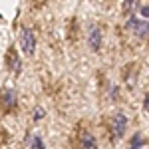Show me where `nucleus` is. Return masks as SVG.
I'll list each match as a JSON object with an SVG mask.
<instances>
[{
    "instance_id": "obj_10",
    "label": "nucleus",
    "mask_w": 149,
    "mask_h": 149,
    "mask_svg": "<svg viewBox=\"0 0 149 149\" xmlns=\"http://www.w3.org/2000/svg\"><path fill=\"white\" fill-rule=\"evenodd\" d=\"M143 109H145V111L149 113V93L145 95V100H143Z\"/></svg>"
},
{
    "instance_id": "obj_4",
    "label": "nucleus",
    "mask_w": 149,
    "mask_h": 149,
    "mask_svg": "<svg viewBox=\"0 0 149 149\" xmlns=\"http://www.w3.org/2000/svg\"><path fill=\"white\" fill-rule=\"evenodd\" d=\"M76 145H78V149H97V139L90 129H80Z\"/></svg>"
},
{
    "instance_id": "obj_8",
    "label": "nucleus",
    "mask_w": 149,
    "mask_h": 149,
    "mask_svg": "<svg viewBox=\"0 0 149 149\" xmlns=\"http://www.w3.org/2000/svg\"><path fill=\"white\" fill-rule=\"evenodd\" d=\"M129 149H145V141H143V135H141V133H135V135L131 137Z\"/></svg>"
},
{
    "instance_id": "obj_2",
    "label": "nucleus",
    "mask_w": 149,
    "mask_h": 149,
    "mask_svg": "<svg viewBox=\"0 0 149 149\" xmlns=\"http://www.w3.org/2000/svg\"><path fill=\"white\" fill-rule=\"evenodd\" d=\"M125 28L129 30V34H133L135 38H141V40L149 36V22L139 16H129L125 22Z\"/></svg>"
},
{
    "instance_id": "obj_1",
    "label": "nucleus",
    "mask_w": 149,
    "mask_h": 149,
    "mask_svg": "<svg viewBox=\"0 0 149 149\" xmlns=\"http://www.w3.org/2000/svg\"><path fill=\"white\" fill-rule=\"evenodd\" d=\"M107 127H109V133L113 139H121L127 131V117L123 111H115L109 115L107 119Z\"/></svg>"
},
{
    "instance_id": "obj_12",
    "label": "nucleus",
    "mask_w": 149,
    "mask_h": 149,
    "mask_svg": "<svg viewBox=\"0 0 149 149\" xmlns=\"http://www.w3.org/2000/svg\"><path fill=\"white\" fill-rule=\"evenodd\" d=\"M133 6H135V4H133V2H131V0H129V2H125V4H123V10H131V8H133Z\"/></svg>"
},
{
    "instance_id": "obj_6",
    "label": "nucleus",
    "mask_w": 149,
    "mask_h": 149,
    "mask_svg": "<svg viewBox=\"0 0 149 149\" xmlns=\"http://www.w3.org/2000/svg\"><path fill=\"white\" fill-rule=\"evenodd\" d=\"M6 62H8V70H12L14 74H20V70H22V64H20V58H18L16 50H14L12 46H10V50H8Z\"/></svg>"
},
{
    "instance_id": "obj_5",
    "label": "nucleus",
    "mask_w": 149,
    "mask_h": 149,
    "mask_svg": "<svg viewBox=\"0 0 149 149\" xmlns=\"http://www.w3.org/2000/svg\"><path fill=\"white\" fill-rule=\"evenodd\" d=\"M102 40H103L102 28L97 24H92L90 30H88V44H90V48H92L93 52H100L102 50Z\"/></svg>"
},
{
    "instance_id": "obj_9",
    "label": "nucleus",
    "mask_w": 149,
    "mask_h": 149,
    "mask_svg": "<svg viewBox=\"0 0 149 149\" xmlns=\"http://www.w3.org/2000/svg\"><path fill=\"white\" fill-rule=\"evenodd\" d=\"M44 115H46L44 107H36V109H34V121H40V119H42Z\"/></svg>"
},
{
    "instance_id": "obj_11",
    "label": "nucleus",
    "mask_w": 149,
    "mask_h": 149,
    "mask_svg": "<svg viewBox=\"0 0 149 149\" xmlns=\"http://www.w3.org/2000/svg\"><path fill=\"white\" fill-rule=\"evenodd\" d=\"M139 10H141V14H143L145 18H149V6H141Z\"/></svg>"
},
{
    "instance_id": "obj_3",
    "label": "nucleus",
    "mask_w": 149,
    "mask_h": 149,
    "mask_svg": "<svg viewBox=\"0 0 149 149\" xmlns=\"http://www.w3.org/2000/svg\"><path fill=\"white\" fill-rule=\"evenodd\" d=\"M20 48L26 56H34L36 52V38H34V32L28 28V26H22L20 28Z\"/></svg>"
},
{
    "instance_id": "obj_7",
    "label": "nucleus",
    "mask_w": 149,
    "mask_h": 149,
    "mask_svg": "<svg viewBox=\"0 0 149 149\" xmlns=\"http://www.w3.org/2000/svg\"><path fill=\"white\" fill-rule=\"evenodd\" d=\"M14 105H16V93L12 90H4L2 92V107L6 111H10V109H14Z\"/></svg>"
}]
</instances>
